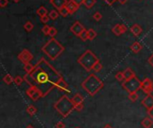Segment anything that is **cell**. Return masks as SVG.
Masks as SVG:
<instances>
[{"label":"cell","mask_w":153,"mask_h":128,"mask_svg":"<svg viewBox=\"0 0 153 128\" xmlns=\"http://www.w3.org/2000/svg\"><path fill=\"white\" fill-rule=\"evenodd\" d=\"M61 78L62 75L44 58H40L31 74L23 76L30 86L38 87L43 92V96L48 95L53 88L56 87Z\"/></svg>","instance_id":"cell-1"},{"label":"cell","mask_w":153,"mask_h":128,"mask_svg":"<svg viewBox=\"0 0 153 128\" xmlns=\"http://www.w3.org/2000/svg\"><path fill=\"white\" fill-rule=\"evenodd\" d=\"M81 87L90 96H94L104 87V83L98 76L91 74L81 83Z\"/></svg>","instance_id":"cell-2"},{"label":"cell","mask_w":153,"mask_h":128,"mask_svg":"<svg viewBox=\"0 0 153 128\" xmlns=\"http://www.w3.org/2000/svg\"><path fill=\"white\" fill-rule=\"evenodd\" d=\"M41 50L50 58V60H56L64 52L65 48L61 43L52 38L42 47Z\"/></svg>","instance_id":"cell-3"},{"label":"cell","mask_w":153,"mask_h":128,"mask_svg":"<svg viewBox=\"0 0 153 128\" xmlns=\"http://www.w3.org/2000/svg\"><path fill=\"white\" fill-rule=\"evenodd\" d=\"M54 107L60 115H62L63 116H67L73 111V109H74V104L73 103V100L71 99L64 95L55 103Z\"/></svg>","instance_id":"cell-4"},{"label":"cell","mask_w":153,"mask_h":128,"mask_svg":"<svg viewBox=\"0 0 153 128\" xmlns=\"http://www.w3.org/2000/svg\"><path fill=\"white\" fill-rule=\"evenodd\" d=\"M99 61V59L97 57V56L90 49L86 50L77 60V62L88 72L91 71V70L93 69V66L95 65Z\"/></svg>","instance_id":"cell-5"},{"label":"cell","mask_w":153,"mask_h":128,"mask_svg":"<svg viewBox=\"0 0 153 128\" xmlns=\"http://www.w3.org/2000/svg\"><path fill=\"white\" fill-rule=\"evenodd\" d=\"M140 85H142V81H140L136 76L129 79V80L124 81L122 83L123 88L125 90H127L129 93L137 92L139 90H140Z\"/></svg>","instance_id":"cell-6"},{"label":"cell","mask_w":153,"mask_h":128,"mask_svg":"<svg viewBox=\"0 0 153 128\" xmlns=\"http://www.w3.org/2000/svg\"><path fill=\"white\" fill-rule=\"evenodd\" d=\"M26 94L34 101L38 100L41 97H44L43 92L36 86H30V88L26 90Z\"/></svg>","instance_id":"cell-7"},{"label":"cell","mask_w":153,"mask_h":128,"mask_svg":"<svg viewBox=\"0 0 153 128\" xmlns=\"http://www.w3.org/2000/svg\"><path fill=\"white\" fill-rule=\"evenodd\" d=\"M18 59L23 63V64H28L31 63V61L33 60V55L28 50V49H23L19 55H18Z\"/></svg>","instance_id":"cell-8"},{"label":"cell","mask_w":153,"mask_h":128,"mask_svg":"<svg viewBox=\"0 0 153 128\" xmlns=\"http://www.w3.org/2000/svg\"><path fill=\"white\" fill-rule=\"evenodd\" d=\"M140 90H143L146 94H150L153 91V81L150 78H146L142 81Z\"/></svg>","instance_id":"cell-9"},{"label":"cell","mask_w":153,"mask_h":128,"mask_svg":"<svg viewBox=\"0 0 153 128\" xmlns=\"http://www.w3.org/2000/svg\"><path fill=\"white\" fill-rule=\"evenodd\" d=\"M85 29H84V27H83V25L81 24V22H75L74 24L71 26V28H70V31H71L75 36H77V37H79V35Z\"/></svg>","instance_id":"cell-10"},{"label":"cell","mask_w":153,"mask_h":128,"mask_svg":"<svg viewBox=\"0 0 153 128\" xmlns=\"http://www.w3.org/2000/svg\"><path fill=\"white\" fill-rule=\"evenodd\" d=\"M142 104L147 109H150L153 108V96L151 94H147V96L143 99Z\"/></svg>","instance_id":"cell-11"},{"label":"cell","mask_w":153,"mask_h":128,"mask_svg":"<svg viewBox=\"0 0 153 128\" xmlns=\"http://www.w3.org/2000/svg\"><path fill=\"white\" fill-rule=\"evenodd\" d=\"M67 0H51L50 3L52 4V6L56 8L57 10L61 9L62 7L65 6L67 5Z\"/></svg>","instance_id":"cell-12"},{"label":"cell","mask_w":153,"mask_h":128,"mask_svg":"<svg viewBox=\"0 0 153 128\" xmlns=\"http://www.w3.org/2000/svg\"><path fill=\"white\" fill-rule=\"evenodd\" d=\"M66 7H67V9H68V11H69V13L70 14H74L75 12L79 9V6L75 4V3H74L72 0H69V1L67 2V5H66Z\"/></svg>","instance_id":"cell-13"},{"label":"cell","mask_w":153,"mask_h":128,"mask_svg":"<svg viewBox=\"0 0 153 128\" xmlns=\"http://www.w3.org/2000/svg\"><path fill=\"white\" fill-rule=\"evenodd\" d=\"M56 87L59 89V90H63V91H66V92H69V88H68V84L66 83V81L63 79V78H61L60 80H59V81L57 83V84H56Z\"/></svg>","instance_id":"cell-14"},{"label":"cell","mask_w":153,"mask_h":128,"mask_svg":"<svg viewBox=\"0 0 153 128\" xmlns=\"http://www.w3.org/2000/svg\"><path fill=\"white\" fill-rule=\"evenodd\" d=\"M130 31H131V32L134 35L135 37H138L139 35H140V33H142L143 29H142V27H140L139 24L135 23V24H134V25L130 28Z\"/></svg>","instance_id":"cell-15"},{"label":"cell","mask_w":153,"mask_h":128,"mask_svg":"<svg viewBox=\"0 0 153 128\" xmlns=\"http://www.w3.org/2000/svg\"><path fill=\"white\" fill-rule=\"evenodd\" d=\"M130 49H131V50H132L134 53L137 54V53H139L140 50L143 49V46L140 44V42H138V41H135V42H134V43L131 45Z\"/></svg>","instance_id":"cell-16"},{"label":"cell","mask_w":153,"mask_h":128,"mask_svg":"<svg viewBox=\"0 0 153 128\" xmlns=\"http://www.w3.org/2000/svg\"><path fill=\"white\" fill-rule=\"evenodd\" d=\"M123 73H124V81L125 80H129V79H131V78L136 76L135 74H134V72L133 71V70L130 67L126 68Z\"/></svg>","instance_id":"cell-17"},{"label":"cell","mask_w":153,"mask_h":128,"mask_svg":"<svg viewBox=\"0 0 153 128\" xmlns=\"http://www.w3.org/2000/svg\"><path fill=\"white\" fill-rule=\"evenodd\" d=\"M83 97H82L81 94H79V93H76V94L74 95V97L72 98V100H73V103L74 104V106H76V105L78 104H81V103H83Z\"/></svg>","instance_id":"cell-18"},{"label":"cell","mask_w":153,"mask_h":128,"mask_svg":"<svg viewBox=\"0 0 153 128\" xmlns=\"http://www.w3.org/2000/svg\"><path fill=\"white\" fill-rule=\"evenodd\" d=\"M142 125L144 128H150L153 125V120L150 118H145L143 121H142Z\"/></svg>","instance_id":"cell-19"},{"label":"cell","mask_w":153,"mask_h":128,"mask_svg":"<svg viewBox=\"0 0 153 128\" xmlns=\"http://www.w3.org/2000/svg\"><path fill=\"white\" fill-rule=\"evenodd\" d=\"M112 32L115 35V36H120L122 35V31H121V24H115L112 28Z\"/></svg>","instance_id":"cell-20"},{"label":"cell","mask_w":153,"mask_h":128,"mask_svg":"<svg viewBox=\"0 0 153 128\" xmlns=\"http://www.w3.org/2000/svg\"><path fill=\"white\" fill-rule=\"evenodd\" d=\"M37 15L40 16V17H42L44 15H48V10L45 6H40L39 9L37 10Z\"/></svg>","instance_id":"cell-21"},{"label":"cell","mask_w":153,"mask_h":128,"mask_svg":"<svg viewBox=\"0 0 153 128\" xmlns=\"http://www.w3.org/2000/svg\"><path fill=\"white\" fill-rule=\"evenodd\" d=\"M97 3V0H84V6L88 9H90L91 7H93V6Z\"/></svg>","instance_id":"cell-22"},{"label":"cell","mask_w":153,"mask_h":128,"mask_svg":"<svg viewBox=\"0 0 153 128\" xmlns=\"http://www.w3.org/2000/svg\"><path fill=\"white\" fill-rule=\"evenodd\" d=\"M26 111L30 115H34L37 113V109H36V107H34L33 105H29V106L27 107Z\"/></svg>","instance_id":"cell-23"},{"label":"cell","mask_w":153,"mask_h":128,"mask_svg":"<svg viewBox=\"0 0 153 128\" xmlns=\"http://www.w3.org/2000/svg\"><path fill=\"white\" fill-rule=\"evenodd\" d=\"M3 81H5L6 84H11L12 83H13V81H15V78H13V76H12L11 74H6L4 76Z\"/></svg>","instance_id":"cell-24"},{"label":"cell","mask_w":153,"mask_h":128,"mask_svg":"<svg viewBox=\"0 0 153 128\" xmlns=\"http://www.w3.org/2000/svg\"><path fill=\"white\" fill-rule=\"evenodd\" d=\"M35 68V65H31V63H28V64H25L24 65V67H23V69H24V71L26 72V74H31L33 70Z\"/></svg>","instance_id":"cell-25"},{"label":"cell","mask_w":153,"mask_h":128,"mask_svg":"<svg viewBox=\"0 0 153 128\" xmlns=\"http://www.w3.org/2000/svg\"><path fill=\"white\" fill-rule=\"evenodd\" d=\"M96 37H97V32L93 29H89L88 30V39L90 40H93Z\"/></svg>","instance_id":"cell-26"},{"label":"cell","mask_w":153,"mask_h":128,"mask_svg":"<svg viewBox=\"0 0 153 128\" xmlns=\"http://www.w3.org/2000/svg\"><path fill=\"white\" fill-rule=\"evenodd\" d=\"M33 23L31 22H30V21H28V22H26L25 23H24V25H23V28H24V30L26 31H28V32H31L32 30H33Z\"/></svg>","instance_id":"cell-27"},{"label":"cell","mask_w":153,"mask_h":128,"mask_svg":"<svg viewBox=\"0 0 153 128\" xmlns=\"http://www.w3.org/2000/svg\"><path fill=\"white\" fill-rule=\"evenodd\" d=\"M129 99H130L132 102H135L138 100L139 99V95H138V93L137 92H131V93H129V96H128Z\"/></svg>","instance_id":"cell-28"},{"label":"cell","mask_w":153,"mask_h":128,"mask_svg":"<svg viewBox=\"0 0 153 128\" xmlns=\"http://www.w3.org/2000/svg\"><path fill=\"white\" fill-rule=\"evenodd\" d=\"M58 12H59V15H61L63 17H66V16H68V15H70L66 6L62 7L61 9H59V10H58Z\"/></svg>","instance_id":"cell-29"},{"label":"cell","mask_w":153,"mask_h":128,"mask_svg":"<svg viewBox=\"0 0 153 128\" xmlns=\"http://www.w3.org/2000/svg\"><path fill=\"white\" fill-rule=\"evenodd\" d=\"M58 15H59V12H57V11H56V10H52V11H50V13H49V18L52 19V20H56V19H57Z\"/></svg>","instance_id":"cell-30"},{"label":"cell","mask_w":153,"mask_h":128,"mask_svg":"<svg viewBox=\"0 0 153 128\" xmlns=\"http://www.w3.org/2000/svg\"><path fill=\"white\" fill-rule=\"evenodd\" d=\"M79 38L81 40H83V41H86L88 39V31L84 30L83 31H82L80 35H79Z\"/></svg>","instance_id":"cell-31"},{"label":"cell","mask_w":153,"mask_h":128,"mask_svg":"<svg viewBox=\"0 0 153 128\" xmlns=\"http://www.w3.org/2000/svg\"><path fill=\"white\" fill-rule=\"evenodd\" d=\"M115 79L118 81H124V75L123 72H118L115 74Z\"/></svg>","instance_id":"cell-32"},{"label":"cell","mask_w":153,"mask_h":128,"mask_svg":"<svg viewBox=\"0 0 153 128\" xmlns=\"http://www.w3.org/2000/svg\"><path fill=\"white\" fill-rule=\"evenodd\" d=\"M101 69H102V65H101V63L99 61L95 65L93 66V69H92V70H93L94 72L98 73V72H100V70H101Z\"/></svg>","instance_id":"cell-33"},{"label":"cell","mask_w":153,"mask_h":128,"mask_svg":"<svg viewBox=\"0 0 153 128\" xmlns=\"http://www.w3.org/2000/svg\"><path fill=\"white\" fill-rule=\"evenodd\" d=\"M24 81V79H23V77H21V76H16L15 78V83L17 85V86H20L22 83V81Z\"/></svg>","instance_id":"cell-34"},{"label":"cell","mask_w":153,"mask_h":128,"mask_svg":"<svg viewBox=\"0 0 153 128\" xmlns=\"http://www.w3.org/2000/svg\"><path fill=\"white\" fill-rule=\"evenodd\" d=\"M56 34H57V30L55 27H50V31H49V36H50L51 38H54Z\"/></svg>","instance_id":"cell-35"},{"label":"cell","mask_w":153,"mask_h":128,"mask_svg":"<svg viewBox=\"0 0 153 128\" xmlns=\"http://www.w3.org/2000/svg\"><path fill=\"white\" fill-rule=\"evenodd\" d=\"M49 31H50V27L49 25H44L41 29V31L45 34V35H49Z\"/></svg>","instance_id":"cell-36"},{"label":"cell","mask_w":153,"mask_h":128,"mask_svg":"<svg viewBox=\"0 0 153 128\" xmlns=\"http://www.w3.org/2000/svg\"><path fill=\"white\" fill-rule=\"evenodd\" d=\"M93 19L97 22H99L102 19V15L99 13V12H96V13L93 15Z\"/></svg>","instance_id":"cell-37"},{"label":"cell","mask_w":153,"mask_h":128,"mask_svg":"<svg viewBox=\"0 0 153 128\" xmlns=\"http://www.w3.org/2000/svg\"><path fill=\"white\" fill-rule=\"evenodd\" d=\"M49 15H44V16H42V17H40V22H42V23H47L49 21Z\"/></svg>","instance_id":"cell-38"},{"label":"cell","mask_w":153,"mask_h":128,"mask_svg":"<svg viewBox=\"0 0 153 128\" xmlns=\"http://www.w3.org/2000/svg\"><path fill=\"white\" fill-rule=\"evenodd\" d=\"M74 109L77 111H81L83 109V103H81V104H78L76 106H74Z\"/></svg>","instance_id":"cell-39"},{"label":"cell","mask_w":153,"mask_h":128,"mask_svg":"<svg viewBox=\"0 0 153 128\" xmlns=\"http://www.w3.org/2000/svg\"><path fill=\"white\" fill-rule=\"evenodd\" d=\"M72 1H73L74 3H75L79 7H80L81 5H83V3H84V0H72Z\"/></svg>","instance_id":"cell-40"},{"label":"cell","mask_w":153,"mask_h":128,"mask_svg":"<svg viewBox=\"0 0 153 128\" xmlns=\"http://www.w3.org/2000/svg\"><path fill=\"white\" fill-rule=\"evenodd\" d=\"M8 5V0H0V6L6 7Z\"/></svg>","instance_id":"cell-41"},{"label":"cell","mask_w":153,"mask_h":128,"mask_svg":"<svg viewBox=\"0 0 153 128\" xmlns=\"http://www.w3.org/2000/svg\"><path fill=\"white\" fill-rule=\"evenodd\" d=\"M56 128H65V125L63 122H58L56 125Z\"/></svg>","instance_id":"cell-42"},{"label":"cell","mask_w":153,"mask_h":128,"mask_svg":"<svg viewBox=\"0 0 153 128\" xmlns=\"http://www.w3.org/2000/svg\"><path fill=\"white\" fill-rule=\"evenodd\" d=\"M104 1L107 3L108 5H109V6H112L115 2H116V1H118V0H104Z\"/></svg>","instance_id":"cell-43"},{"label":"cell","mask_w":153,"mask_h":128,"mask_svg":"<svg viewBox=\"0 0 153 128\" xmlns=\"http://www.w3.org/2000/svg\"><path fill=\"white\" fill-rule=\"evenodd\" d=\"M148 62H149V64L153 67V54L149 57V59H148Z\"/></svg>","instance_id":"cell-44"},{"label":"cell","mask_w":153,"mask_h":128,"mask_svg":"<svg viewBox=\"0 0 153 128\" xmlns=\"http://www.w3.org/2000/svg\"><path fill=\"white\" fill-rule=\"evenodd\" d=\"M148 115H149V116L150 118L153 119V108L150 109H148Z\"/></svg>","instance_id":"cell-45"},{"label":"cell","mask_w":153,"mask_h":128,"mask_svg":"<svg viewBox=\"0 0 153 128\" xmlns=\"http://www.w3.org/2000/svg\"><path fill=\"white\" fill-rule=\"evenodd\" d=\"M121 31H122V33H123V34H124V32H126V31H127V27H126V25L121 24Z\"/></svg>","instance_id":"cell-46"},{"label":"cell","mask_w":153,"mask_h":128,"mask_svg":"<svg viewBox=\"0 0 153 128\" xmlns=\"http://www.w3.org/2000/svg\"><path fill=\"white\" fill-rule=\"evenodd\" d=\"M118 2H119L120 4H122V5H124V4L127 2V0H118Z\"/></svg>","instance_id":"cell-47"},{"label":"cell","mask_w":153,"mask_h":128,"mask_svg":"<svg viewBox=\"0 0 153 128\" xmlns=\"http://www.w3.org/2000/svg\"><path fill=\"white\" fill-rule=\"evenodd\" d=\"M103 128H113V127H112V126H111L110 125H108H108H105V126H104Z\"/></svg>","instance_id":"cell-48"},{"label":"cell","mask_w":153,"mask_h":128,"mask_svg":"<svg viewBox=\"0 0 153 128\" xmlns=\"http://www.w3.org/2000/svg\"><path fill=\"white\" fill-rule=\"evenodd\" d=\"M13 2H14V3H19L20 0H13Z\"/></svg>","instance_id":"cell-49"},{"label":"cell","mask_w":153,"mask_h":128,"mask_svg":"<svg viewBox=\"0 0 153 128\" xmlns=\"http://www.w3.org/2000/svg\"><path fill=\"white\" fill-rule=\"evenodd\" d=\"M26 128H34V127H33L32 125H28V126H27Z\"/></svg>","instance_id":"cell-50"},{"label":"cell","mask_w":153,"mask_h":128,"mask_svg":"<svg viewBox=\"0 0 153 128\" xmlns=\"http://www.w3.org/2000/svg\"><path fill=\"white\" fill-rule=\"evenodd\" d=\"M76 128H79V127H76Z\"/></svg>","instance_id":"cell-51"},{"label":"cell","mask_w":153,"mask_h":128,"mask_svg":"<svg viewBox=\"0 0 153 128\" xmlns=\"http://www.w3.org/2000/svg\"><path fill=\"white\" fill-rule=\"evenodd\" d=\"M49 1H51V0H49Z\"/></svg>","instance_id":"cell-52"}]
</instances>
